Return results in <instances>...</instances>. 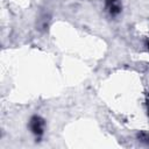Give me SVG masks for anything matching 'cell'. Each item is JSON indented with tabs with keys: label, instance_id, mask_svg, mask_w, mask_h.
Wrapping results in <instances>:
<instances>
[{
	"label": "cell",
	"instance_id": "obj_1",
	"mask_svg": "<svg viewBox=\"0 0 149 149\" xmlns=\"http://www.w3.org/2000/svg\"><path fill=\"white\" fill-rule=\"evenodd\" d=\"M42 126H43V121L40 118H34L31 121V129L35 134H41L42 133Z\"/></svg>",
	"mask_w": 149,
	"mask_h": 149
}]
</instances>
